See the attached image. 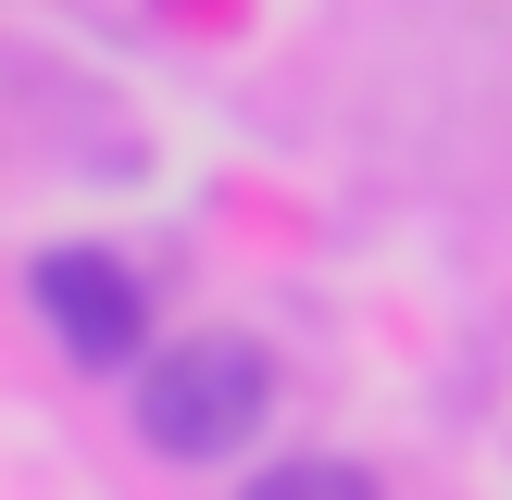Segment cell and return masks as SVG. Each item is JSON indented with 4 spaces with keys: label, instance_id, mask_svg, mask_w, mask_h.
<instances>
[{
    "label": "cell",
    "instance_id": "obj_1",
    "mask_svg": "<svg viewBox=\"0 0 512 500\" xmlns=\"http://www.w3.org/2000/svg\"><path fill=\"white\" fill-rule=\"evenodd\" d=\"M263 413H275V350L238 338V325H200V338L138 363V438L163 463H225V450L263 438Z\"/></svg>",
    "mask_w": 512,
    "mask_h": 500
},
{
    "label": "cell",
    "instance_id": "obj_2",
    "mask_svg": "<svg viewBox=\"0 0 512 500\" xmlns=\"http://www.w3.org/2000/svg\"><path fill=\"white\" fill-rule=\"evenodd\" d=\"M25 300H38V325L63 338V363H88V375H138L150 363V288L113 250H88V238L38 250V263H25Z\"/></svg>",
    "mask_w": 512,
    "mask_h": 500
},
{
    "label": "cell",
    "instance_id": "obj_3",
    "mask_svg": "<svg viewBox=\"0 0 512 500\" xmlns=\"http://www.w3.org/2000/svg\"><path fill=\"white\" fill-rule=\"evenodd\" d=\"M250 500H388L363 463H338V450H300V463H263L250 475Z\"/></svg>",
    "mask_w": 512,
    "mask_h": 500
}]
</instances>
